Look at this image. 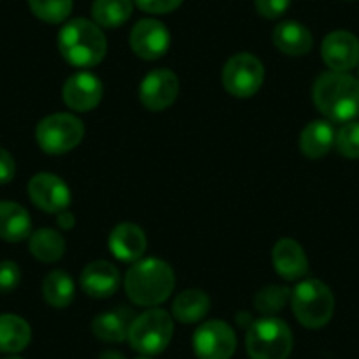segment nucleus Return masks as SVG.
Here are the masks:
<instances>
[{
    "instance_id": "f257e3e1",
    "label": "nucleus",
    "mask_w": 359,
    "mask_h": 359,
    "mask_svg": "<svg viewBox=\"0 0 359 359\" xmlns=\"http://www.w3.org/2000/svg\"><path fill=\"white\" fill-rule=\"evenodd\" d=\"M313 102L330 122H351L359 115V79L347 72H324L313 85Z\"/></svg>"
},
{
    "instance_id": "f03ea898",
    "label": "nucleus",
    "mask_w": 359,
    "mask_h": 359,
    "mask_svg": "<svg viewBox=\"0 0 359 359\" xmlns=\"http://www.w3.org/2000/svg\"><path fill=\"white\" fill-rule=\"evenodd\" d=\"M123 285L134 305L157 306L171 296L175 273L171 266L161 259H140L129 268Z\"/></svg>"
},
{
    "instance_id": "7ed1b4c3",
    "label": "nucleus",
    "mask_w": 359,
    "mask_h": 359,
    "mask_svg": "<svg viewBox=\"0 0 359 359\" xmlns=\"http://www.w3.org/2000/svg\"><path fill=\"white\" fill-rule=\"evenodd\" d=\"M58 50L72 67H94L106 57L108 41L97 23L76 18L62 27L58 34Z\"/></svg>"
},
{
    "instance_id": "20e7f679",
    "label": "nucleus",
    "mask_w": 359,
    "mask_h": 359,
    "mask_svg": "<svg viewBox=\"0 0 359 359\" xmlns=\"http://www.w3.org/2000/svg\"><path fill=\"white\" fill-rule=\"evenodd\" d=\"M247 354L250 359H287L292 351V333L277 317H262L248 326Z\"/></svg>"
},
{
    "instance_id": "39448f33",
    "label": "nucleus",
    "mask_w": 359,
    "mask_h": 359,
    "mask_svg": "<svg viewBox=\"0 0 359 359\" xmlns=\"http://www.w3.org/2000/svg\"><path fill=\"white\" fill-rule=\"evenodd\" d=\"M291 303L296 319L310 330L326 326L334 312L333 292L320 280L299 282L292 291Z\"/></svg>"
},
{
    "instance_id": "423d86ee",
    "label": "nucleus",
    "mask_w": 359,
    "mask_h": 359,
    "mask_svg": "<svg viewBox=\"0 0 359 359\" xmlns=\"http://www.w3.org/2000/svg\"><path fill=\"white\" fill-rule=\"evenodd\" d=\"M172 330V319L165 310L150 309L134 317L127 338L134 351L143 355H155L168 347Z\"/></svg>"
},
{
    "instance_id": "0eeeda50",
    "label": "nucleus",
    "mask_w": 359,
    "mask_h": 359,
    "mask_svg": "<svg viewBox=\"0 0 359 359\" xmlns=\"http://www.w3.org/2000/svg\"><path fill=\"white\" fill-rule=\"evenodd\" d=\"M85 136V126L71 113H55L37 123V144L50 155H62L74 150Z\"/></svg>"
},
{
    "instance_id": "6e6552de",
    "label": "nucleus",
    "mask_w": 359,
    "mask_h": 359,
    "mask_svg": "<svg viewBox=\"0 0 359 359\" xmlns=\"http://www.w3.org/2000/svg\"><path fill=\"white\" fill-rule=\"evenodd\" d=\"M264 81V67L252 53H238L227 60L222 71V85L231 95L240 99L257 94Z\"/></svg>"
},
{
    "instance_id": "1a4fd4ad",
    "label": "nucleus",
    "mask_w": 359,
    "mask_h": 359,
    "mask_svg": "<svg viewBox=\"0 0 359 359\" xmlns=\"http://www.w3.org/2000/svg\"><path fill=\"white\" fill-rule=\"evenodd\" d=\"M199 359H231L236 351V334L222 320H208L196 330L192 338Z\"/></svg>"
},
{
    "instance_id": "9d476101",
    "label": "nucleus",
    "mask_w": 359,
    "mask_h": 359,
    "mask_svg": "<svg viewBox=\"0 0 359 359\" xmlns=\"http://www.w3.org/2000/svg\"><path fill=\"white\" fill-rule=\"evenodd\" d=\"M180 81L169 69H155L148 72L140 85V101L150 111H162L176 101Z\"/></svg>"
},
{
    "instance_id": "9b49d317",
    "label": "nucleus",
    "mask_w": 359,
    "mask_h": 359,
    "mask_svg": "<svg viewBox=\"0 0 359 359\" xmlns=\"http://www.w3.org/2000/svg\"><path fill=\"white\" fill-rule=\"evenodd\" d=\"M29 196L34 205L46 213H60L71 205V189L51 172H39L30 180Z\"/></svg>"
},
{
    "instance_id": "f8f14e48",
    "label": "nucleus",
    "mask_w": 359,
    "mask_h": 359,
    "mask_svg": "<svg viewBox=\"0 0 359 359\" xmlns=\"http://www.w3.org/2000/svg\"><path fill=\"white\" fill-rule=\"evenodd\" d=\"M323 60L331 71L348 72L359 65V41L347 30H334L327 34L320 48Z\"/></svg>"
},
{
    "instance_id": "ddd939ff",
    "label": "nucleus",
    "mask_w": 359,
    "mask_h": 359,
    "mask_svg": "<svg viewBox=\"0 0 359 359\" xmlns=\"http://www.w3.org/2000/svg\"><path fill=\"white\" fill-rule=\"evenodd\" d=\"M102 92H104V88H102L101 79L92 72L81 71L72 74L64 83L62 97L69 108L85 113L97 108L102 99Z\"/></svg>"
},
{
    "instance_id": "4468645a",
    "label": "nucleus",
    "mask_w": 359,
    "mask_h": 359,
    "mask_svg": "<svg viewBox=\"0 0 359 359\" xmlns=\"http://www.w3.org/2000/svg\"><path fill=\"white\" fill-rule=\"evenodd\" d=\"M171 36L157 20H141L130 32V48L143 60H157L169 50Z\"/></svg>"
},
{
    "instance_id": "2eb2a0df",
    "label": "nucleus",
    "mask_w": 359,
    "mask_h": 359,
    "mask_svg": "<svg viewBox=\"0 0 359 359\" xmlns=\"http://www.w3.org/2000/svg\"><path fill=\"white\" fill-rule=\"evenodd\" d=\"M81 287L92 298L104 299L120 287V271L108 261H94L81 271Z\"/></svg>"
},
{
    "instance_id": "dca6fc26",
    "label": "nucleus",
    "mask_w": 359,
    "mask_h": 359,
    "mask_svg": "<svg viewBox=\"0 0 359 359\" xmlns=\"http://www.w3.org/2000/svg\"><path fill=\"white\" fill-rule=\"evenodd\" d=\"M108 247L118 261L136 262L147 250V236L136 224L122 222L109 234Z\"/></svg>"
},
{
    "instance_id": "f3484780",
    "label": "nucleus",
    "mask_w": 359,
    "mask_h": 359,
    "mask_svg": "<svg viewBox=\"0 0 359 359\" xmlns=\"http://www.w3.org/2000/svg\"><path fill=\"white\" fill-rule=\"evenodd\" d=\"M275 271L285 280H298L309 271V257L298 241L284 238L273 247Z\"/></svg>"
},
{
    "instance_id": "a211bd4d",
    "label": "nucleus",
    "mask_w": 359,
    "mask_h": 359,
    "mask_svg": "<svg viewBox=\"0 0 359 359\" xmlns=\"http://www.w3.org/2000/svg\"><path fill=\"white\" fill-rule=\"evenodd\" d=\"M273 44L289 57H303L313 46L310 30L299 22H282L273 30Z\"/></svg>"
},
{
    "instance_id": "6ab92c4d",
    "label": "nucleus",
    "mask_w": 359,
    "mask_h": 359,
    "mask_svg": "<svg viewBox=\"0 0 359 359\" xmlns=\"http://www.w3.org/2000/svg\"><path fill=\"white\" fill-rule=\"evenodd\" d=\"M134 312L130 309H115L108 312L99 313L92 323V331L95 337L102 341L118 344L123 341L129 334L130 324L134 320Z\"/></svg>"
},
{
    "instance_id": "aec40b11",
    "label": "nucleus",
    "mask_w": 359,
    "mask_h": 359,
    "mask_svg": "<svg viewBox=\"0 0 359 359\" xmlns=\"http://www.w3.org/2000/svg\"><path fill=\"white\" fill-rule=\"evenodd\" d=\"M32 220L23 206L11 201H0V238L6 241H23L30 236Z\"/></svg>"
},
{
    "instance_id": "412c9836",
    "label": "nucleus",
    "mask_w": 359,
    "mask_h": 359,
    "mask_svg": "<svg viewBox=\"0 0 359 359\" xmlns=\"http://www.w3.org/2000/svg\"><path fill=\"white\" fill-rule=\"evenodd\" d=\"M334 137L337 134L327 120H313L302 130L299 136L302 154L309 158L324 157L333 148Z\"/></svg>"
},
{
    "instance_id": "4be33fe9",
    "label": "nucleus",
    "mask_w": 359,
    "mask_h": 359,
    "mask_svg": "<svg viewBox=\"0 0 359 359\" xmlns=\"http://www.w3.org/2000/svg\"><path fill=\"white\" fill-rule=\"evenodd\" d=\"M210 296L199 289H187L180 292L172 303V316L176 320L184 324L199 323L210 312Z\"/></svg>"
},
{
    "instance_id": "5701e85b",
    "label": "nucleus",
    "mask_w": 359,
    "mask_h": 359,
    "mask_svg": "<svg viewBox=\"0 0 359 359\" xmlns=\"http://www.w3.org/2000/svg\"><path fill=\"white\" fill-rule=\"evenodd\" d=\"M32 331L25 319L13 313L0 316V352L16 354L30 344Z\"/></svg>"
},
{
    "instance_id": "b1692460",
    "label": "nucleus",
    "mask_w": 359,
    "mask_h": 359,
    "mask_svg": "<svg viewBox=\"0 0 359 359\" xmlns=\"http://www.w3.org/2000/svg\"><path fill=\"white\" fill-rule=\"evenodd\" d=\"M74 282H72L71 275L62 271V269H55L43 282V296L46 299L48 305L53 309H65L74 299Z\"/></svg>"
},
{
    "instance_id": "393cba45",
    "label": "nucleus",
    "mask_w": 359,
    "mask_h": 359,
    "mask_svg": "<svg viewBox=\"0 0 359 359\" xmlns=\"http://www.w3.org/2000/svg\"><path fill=\"white\" fill-rule=\"evenodd\" d=\"M133 15V0H95L92 6V18L99 27L116 29Z\"/></svg>"
},
{
    "instance_id": "a878e982",
    "label": "nucleus",
    "mask_w": 359,
    "mask_h": 359,
    "mask_svg": "<svg viewBox=\"0 0 359 359\" xmlns=\"http://www.w3.org/2000/svg\"><path fill=\"white\" fill-rule=\"evenodd\" d=\"M29 248L36 259L43 262H55L62 259L65 252V240L62 238L60 233L53 229H44L36 231L30 234Z\"/></svg>"
},
{
    "instance_id": "bb28decb",
    "label": "nucleus",
    "mask_w": 359,
    "mask_h": 359,
    "mask_svg": "<svg viewBox=\"0 0 359 359\" xmlns=\"http://www.w3.org/2000/svg\"><path fill=\"white\" fill-rule=\"evenodd\" d=\"M291 298V291L284 285H268L255 294L254 305L257 312L264 313L266 317H273L285 306L287 299Z\"/></svg>"
},
{
    "instance_id": "cd10ccee",
    "label": "nucleus",
    "mask_w": 359,
    "mask_h": 359,
    "mask_svg": "<svg viewBox=\"0 0 359 359\" xmlns=\"http://www.w3.org/2000/svg\"><path fill=\"white\" fill-rule=\"evenodd\" d=\"M34 15L46 23H62L72 11V0H29Z\"/></svg>"
},
{
    "instance_id": "c85d7f7f",
    "label": "nucleus",
    "mask_w": 359,
    "mask_h": 359,
    "mask_svg": "<svg viewBox=\"0 0 359 359\" xmlns=\"http://www.w3.org/2000/svg\"><path fill=\"white\" fill-rule=\"evenodd\" d=\"M334 147L344 157L359 158V122H347L334 137Z\"/></svg>"
},
{
    "instance_id": "c756f323",
    "label": "nucleus",
    "mask_w": 359,
    "mask_h": 359,
    "mask_svg": "<svg viewBox=\"0 0 359 359\" xmlns=\"http://www.w3.org/2000/svg\"><path fill=\"white\" fill-rule=\"evenodd\" d=\"M22 271L13 261L0 262V292H11L18 287Z\"/></svg>"
},
{
    "instance_id": "7c9ffc66",
    "label": "nucleus",
    "mask_w": 359,
    "mask_h": 359,
    "mask_svg": "<svg viewBox=\"0 0 359 359\" xmlns=\"http://www.w3.org/2000/svg\"><path fill=\"white\" fill-rule=\"evenodd\" d=\"M291 6V0H255V9L268 20L280 18Z\"/></svg>"
},
{
    "instance_id": "2f4dec72",
    "label": "nucleus",
    "mask_w": 359,
    "mask_h": 359,
    "mask_svg": "<svg viewBox=\"0 0 359 359\" xmlns=\"http://www.w3.org/2000/svg\"><path fill=\"white\" fill-rule=\"evenodd\" d=\"M137 8L144 13H151V15H165L182 6L184 0H134Z\"/></svg>"
},
{
    "instance_id": "473e14b6",
    "label": "nucleus",
    "mask_w": 359,
    "mask_h": 359,
    "mask_svg": "<svg viewBox=\"0 0 359 359\" xmlns=\"http://www.w3.org/2000/svg\"><path fill=\"white\" fill-rule=\"evenodd\" d=\"M16 172V164L15 158L11 157L8 150L0 148V185L9 184L13 178H15Z\"/></svg>"
},
{
    "instance_id": "72a5a7b5",
    "label": "nucleus",
    "mask_w": 359,
    "mask_h": 359,
    "mask_svg": "<svg viewBox=\"0 0 359 359\" xmlns=\"http://www.w3.org/2000/svg\"><path fill=\"white\" fill-rule=\"evenodd\" d=\"M57 222L62 229H72V227H74L76 219H74V215H72V212L64 210V212L57 213Z\"/></svg>"
},
{
    "instance_id": "f704fd0d",
    "label": "nucleus",
    "mask_w": 359,
    "mask_h": 359,
    "mask_svg": "<svg viewBox=\"0 0 359 359\" xmlns=\"http://www.w3.org/2000/svg\"><path fill=\"white\" fill-rule=\"evenodd\" d=\"M99 359H127V358L123 354H120V352H116V351H106V352H102L101 355H99Z\"/></svg>"
},
{
    "instance_id": "c9c22d12",
    "label": "nucleus",
    "mask_w": 359,
    "mask_h": 359,
    "mask_svg": "<svg viewBox=\"0 0 359 359\" xmlns=\"http://www.w3.org/2000/svg\"><path fill=\"white\" fill-rule=\"evenodd\" d=\"M4 359H22V358H16V355H9V358H4Z\"/></svg>"
},
{
    "instance_id": "e433bc0d",
    "label": "nucleus",
    "mask_w": 359,
    "mask_h": 359,
    "mask_svg": "<svg viewBox=\"0 0 359 359\" xmlns=\"http://www.w3.org/2000/svg\"><path fill=\"white\" fill-rule=\"evenodd\" d=\"M141 359H148V358H141Z\"/></svg>"
}]
</instances>
